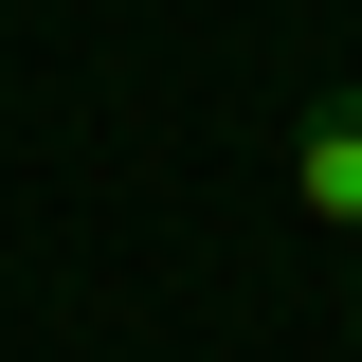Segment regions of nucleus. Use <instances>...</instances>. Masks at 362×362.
<instances>
[{"instance_id":"1","label":"nucleus","mask_w":362,"mask_h":362,"mask_svg":"<svg viewBox=\"0 0 362 362\" xmlns=\"http://www.w3.org/2000/svg\"><path fill=\"white\" fill-rule=\"evenodd\" d=\"M290 199H308V235L362 254V90H308V127H290Z\"/></svg>"},{"instance_id":"2","label":"nucleus","mask_w":362,"mask_h":362,"mask_svg":"<svg viewBox=\"0 0 362 362\" xmlns=\"http://www.w3.org/2000/svg\"><path fill=\"white\" fill-rule=\"evenodd\" d=\"M344 344H362V272H344Z\"/></svg>"}]
</instances>
